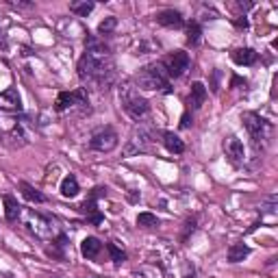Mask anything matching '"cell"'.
Masks as SVG:
<instances>
[{
  "label": "cell",
  "mask_w": 278,
  "mask_h": 278,
  "mask_svg": "<svg viewBox=\"0 0 278 278\" xmlns=\"http://www.w3.org/2000/svg\"><path fill=\"white\" fill-rule=\"evenodd\" d=\"M79 79L85 85L96 87L98 91H107L116 85V61H113L111 48L100 37L89 35L85 37V52L79 59Z\"/></svg>",
  "instance_id": "6da1fadb"
},
{
  "label": "cell",
  "mask_w": 278,
  "mask_h": 278,
  "mask_svg": "<svg viewBox=\"0 0 278 278\" xmlns=\"http://www.w3.org/2000/svg\"><path fill=\"white\" fill-rule=\"evenodd\" d=\"M204 100H206V87H204V83L194 80L192 89H189V105H192V109H200L204 105Z\"/></svg>",
  "instance_id": "9a60e30c"
},
{
  "label": "cell",
  "mask_w": 278,
  "mask_h": 278,
  "mask_svg": "<svg viewBox=\"0 0 278 278\" xmlns=\"http://www.w3.org/2000/svg\"><path fill=\"white\" fill-rule=\"evenodd\" d=\"M128 200H130V202H137V200H139L137 192H133V189H130V192H128Z\"/></svg>",
  "instance_id": "d590c367"
},
{
  "label": "cell",
  "mask_w": 278,
  "mask_h": 278,
  "mask_svg": "<svg viewBox=\"0 0 278 278\" xmlns=\"http://www.w3.org/2000/svg\"><path fill=\"white\" fill-rule=\"evenodd\" d=\"M119 102H122V109L126 111V116L137 119V122L141 118L148 116V111H150V102L139 94L137 87H133L130 83L119 85Z\"/></svg>",
  "instance_id": "277c9868"
},
{
  "label": "cell",
  "mask_w": 278,
  "mask_h": 278,
  "mask_svg": "<svg viewBox=\"0 0 278 278\" xmlns=\"http://www.w3.org/2000/svg\"><path fill=\"white\" fill-rule=\"evenodd\" d=\"M161 63H163V68H165V72L170 79H181V76L189 70V65H192V59H189V54L185 50H176Z\"/></svg>",
  "instance_id": "9c48e42d"
},
{
  "label": "cell",
  "mask_w": 278,
  "mask_h": 278,
  "mask_svg": "<svg viewBox=\"0 0 278 278\" xmlns=\"http://www.w3.org/2000/svg\"><path fill=\"white\" fill-rule=\"evenodd\" d=\"M11 4H13V7H20V9H31L33 7V2H18V0H13Z\"/></svg>",
  "instance_id": "836d02e7"
},
{
  "label": "cell",
  "mask_w": 278,
  "mask_h": 278,
  "mask_svg": "<svg viewBox=\"0 0 278 278\" xmlns=\"http://www.w3.org/2000/svg\"><path fill=\"white\" fill-rule=\"evenodd\" d=\"M248 254H250V248L246 246V243L237 241V243H233V246L228 248L226 259H228V263H241V261L246 259Z\"/></svg>",
  "instance_id": "ac0fdd59"
},
{
  "label": "cell",
  "mask_w": 278,
  "mask_h": 278,
  "mask_svg": "<svg viewBox=\"0 0 278 278\" xmlns=\"http://www.w3.org/2000/svg\"><path fill=\"white\" fill-rule=\"evenodd\" d=\"M0 109L2 111H22V98L20 91L15 87H7L4 91H0Z\"/></svg>",
  "instance_id": "7c38bea8"
},
{
  "label": "cell",
  "mask_w": 278,
  "mask_h": 278,
  "mask_svg": "<svg viewBox=\"0 0 278 278\" xmlns=\"http://www.w3.org/2000/svg\"><path fill=\"white\" fill-rule=\"evenodd\" d=\"M96 9V4L94 2H87V0H83V2H72L70 4V11L76 15H80V18H87V15L91 13V11Z\"/></svg>",
  "instance_id": "cb8c5ba5"
},
{
  "label": "cell",
  "mask_w": 278,
  "mask_h": 278,
  "mask_svg": "<svg viewBox=\"0 0 278 278\" xmlns=\"http://www.w3.org/2000/svg\"><path fill=\"white\" fill-rule=\"evenodd\" d=\"M276 209H278V196H268V198L261 202V215H272V213H276Z\"/></svg>",
  "instance_id": "4316f807"
},
{
  "label": "cell",
  "mask_w": 278,
  "mask_h": 278,
  "mask_svg": "<svg viewBox=\"0 0 278 278\" xmlns=\"http://www.w3.org/2000/svg\"><path fill=\"white\" fill-rule=\"evenodd\" d=\"M235 26H237V29H243V31H246L248 26H250V22H248L246 15H239V18L235 20Z\"/></svg>",
  "instance_id": "f546056e"
},
{
  "label": "cell",
  "mask_w": 278,
  "mask_h": 278,
  "mask_svg": "<svg viewBox=\"0 0 278 278\" xmlns=\"http://www.w3.org/2000/svg\"><path fill=\"white\" fill-rule=\"evenodd\" d=\"M52 278H63V276H52Z\"/></svg>",
  "instance_id": "74e56055"
},
{
  "label": "cell",
  "mask_w": 278,
  "mask_h": 278,
  "mask_svg": "<svg viewBox=\"0 0 278 278\" xmlns=\"http://www.w3.org/2000/svg\"><path fill=\"white\" fill-rule=\"evenodd\" d=\"M157 22H159L161 26H167V29H181L185 26V18L181 11L176 9H163L157 13Z\"/></svg>",
  "instance_id": "4fadbf2b"
},
{
  "label": "cell",
  "mask_w": 278,
  "mask_h": 278,
  "mask_svg": "<svg viewBox=\"0 0 278 278\" xmlns=\"http://www.w3.org/2000/svg\"><path fill=\"white\" fill-rule=\"evenodd\" d=\"M155 141V133H152V126H146V124H139L137 128L130 133V137L124 146V157L130 159V157L144 155V152L150 150V144Z\"/></svg>",
  "instance_id": "5b68a950"
},
{
  "label": "cell",
  "mask_w": 278,
  "mask_h": 278,
  "mask_svg": "<svg viewBox=\"0 0 278 278\" xmlns=\"http://www.w3.org/2000/svg\"><path fill=\"white\" fill-rule=\"evenodd\" d=\"M100 250H102V243L98 237H85L83 243H80V254L85 259H98Z\"/></svg>",
  "instance_id": "e0dca14e"
},
{
  "label": "cell",
  "mask_w": 278,
  "mask_h": 278,
  "mask_svg": "<svg viewBox=\"0 0 278 278\" xmlns=\"http://www.w3.org/2000/svg\"><path fill=\"white\" fill-rule=\"evenodd\" d=\"M163 146H165L167 152H172V155H183L185 152V141L178 137L176 133H172V130H165V133H163Z\"/></svg>",
  "instance_id": "2e32d148"
},
{
  "label": "cell",
  "mask_w": 278,
  "mask_h": 278,
  "mask_svg": "<svg viewBox=\"0 0 278 278\" xmlns=\"http://www.w3.org/2000/svg\"><path fill=\"white\" fill-rule=\"evenodd\" d=\"M241 124H243V128L248 130L252 148L257 152L265 150V146H268V141L272 137V124L268 119L261 118L259 113H254V111H246V113H241Z\"/></svg>",
  "instance_id": "3957f363"
},
{
  "label": "cell",
  "mask_w": 278,
  "mask_h": 278,
  "mask_svg": "<svg viewBox=\"0 0 278 278\" xmlns=\"http://www.w3.org/2000/svg\"><path fill=\"white\" fill-rule=\"evenodd\" d=\"M185 278H196V270H194V265L185 263Z\"/></svg>",
  "instance_id": "1f68e13d"
},
{
  "label": "cell",
  "mask_w": 278,
  "mask_h": 278,
  "mask_svg": "<svg viewBox=\"0 0 278 278\" xmlns=\"http://www.w3.org/2000/svg\"><path fill=\"white\" fill-rule=\"evenodd\" d=\"M224 152H226V159L233 163L235 167L243 165V159H246V150H243V144L237 137H228L224 141Z\"/></svg>",
  "instance_id": "8fae6325"
},
{
  "label": "cell",
  "mask_w": 278,
  "mask_h": 278,
  "mask_svg": "<svg viewBox=\"0 0 278 278\" xmlns=\"http://www.w3.org/2000/svg\"><path fill=\"white\" fill-rule=\"evenodd\" d=\"M20 192H22V196H24V200H29V202H35V204H43V202L48 200L41 192H37V189L33 187V185L24 183V181L20 183Z\"/></svg>",
  "instance_id": "ffe728a7"
},
{
  "label": "cell",
  "mask_w": 278,
  "mask_h": 278,
  "mask_svg": "<svg viewBox=\"0 0 278 278\" xmlns=\"http://www.w3.org/2000/svg\"><path fill=\"white\" fill-rule=\"evenodd\" d=\"M189 126H192V116H189V111H185L181 118V128H189Z\"/></svg>",
  "instance_id": "4dcf8cb0"
},
{
  "label": "cell",
  "mask_w": 278,
  "mask_h": 278,
  "mask_svg": "<svg viewBox=\"0 0 278 278\" xmlns=\"http://www.w3.org/2000/svg\"><path fill=\"white\" fill-rule=\"evenodd\" d=\"M2 278H11V274H2Z\"/></svg>",
  "instance_id": "8d00e7d4"
},
{
  "label": "cell",
  "mask_w": 278,
  "mask_h": 278,
  "mask_svg": "<svg viewBox=\"0 0 278 278\" xmlns=\"http://www.w3.org/2000/svg\"><path fill=\"white\" fill-rule=\"evenodd\" d=\"M231 59L237 65H246V68H250V65H254L259 61V52L252 50V48H237V50L231 52Z\"/></svg>",
  "instance_id": "5bb4252c"
},
{
  "label": "cell",
  "mask_w": 278,
  "mask_h": 278,
  "mask_svg": "<svg viewBox=\"0 0 278 278\" xmlns=\"http://www.w3.org/2000/svg\"><path fill=\"white\" fill-rule=\"evenodd\" d=\"M2 200H4V217H7V222H18L22 215V206L18 204V200L13 196H4Z\"/></svg>",
  "instance_id": "d6986e66"
},
{
  "label": "cell",
  "mask_w": 278,
  "mask_h": 278,
  "mask_svg": "<svg viewBox=\"0 0 278 278\" xmlns=\"http://www.w3.org/2000/svg\"><path fill=\"white\" fill-rule=\"evenodd\" d=\"M237 7L241 11H248V9H252V2H237Z\"/></svg>",
  "instance_id": "e575fe53"
},
{
  "label": "cell",
  "mask_w": 278,
  "mask_h": 278,
  "mask_svg": "<svg viewBox=\"0 0 278 278\" xmlns=\"http://www.w3.org/2000/svg\"><path fill=\"white\" fill-rule=\"evenodd\" d=\"M137 87L146 91H163V94H172V85H170V76H167L165 68L161 61L150 63L146 68L139 70L137 74Z\"/></svg>",
  "instance_id": "7a4b0ae2"
},
{
  "label": "cell",
  "mask_w": 278,
  "mask_h": 278,
  "mask_svg": "<svg viewBox=\"0 0 278 278\" xmlns=\"http://www.w3.org/2000/svg\"><path fill=\"white\" fill-rule=\"evenodd\" d=\"M105 194H107V187H94L89 192V196H87V200L79 206V211L87 217V222H89V224H94V226H100L102 220H105V215L98 211V198H100V196H105Z\"/></svg>",
  "instance_id": "ba28073f"
},
{
  "label": "cell",
  "mask_w": 278,
  "mask_h": 278,
  "mask_svg": "<svg viewBox=\"0 0 278 278\" xmlns=\"http://www.w3.org/2000/svg\"><path fill=\"white\" fill-rule=\"evenodd\" d=\"M196 233V217H189V220H185V224H183V231H181V241L185 243L189 237H192Z\"/></svg>",
  "instance_id": "83f0119b"
},
{
  "label": "cell",
  "mask_w": 278,
  "mask_h": 278,
  "mask_svg": "<svg viewBox=\"0 0 278 278\" xmlns=\"http://www.w3.org/2000/svg\"><path fill=\"white\" fill-rule=\"evenodd\" d=\"M24 222H26V228H29L35 237H40V239H54L57 228H54V220H52V217L35 213V211H26Z\"/></svg>",
  "instance_id": "8992f818"
},
{
  "label": "cell",
  "mask_w": 278,
  "mask_h": 278,
  "mask_svg": "<svg viewBox=\"0 0 278 278\" xmlns=\"http://www.w3.org/2000/svg\"><path fill=\"white\" fill-rule=\"evenodd\" d=\"M241 85L246 87V85H248V80H246V79H241V76H237V74H233V76H231V87H233V89H235V87H241Z\"/></svg>",
  "instance_id": "f1b7e54d"
},
{
  "label": "cell",
  "mask_w": 278,
  "mask_h": 278,
  "mask_svg": "<svg viewBox=\"0 0 278 278\" xmlns=\"http://www.w3.org/2000/svg\"><path fill=\"white\" fill-rule=\"evenodd\" d=\"M107 252L111 254V261H113L116 265H122L124 261H126V252H124L122 248H118L113 241H109V243H107Z\"/></svg>",
  "instance_id": "484cf974"
},
{
  "label": "cell",
  "mask_w": 278,
  "mask_h": 278,
  "mask_svg": "<svg viewBox=\"0 0 278 278\" xmlns=\"http://www.w3.org/2000/svg\"><path fill=\"white\" fill-rule=\"evenodd\" d=\"M118 141H119V137H118L116 128L100 126V128H96L94 133H91L89 148L96 150V152H111V150L118 148Z\"/></svg>",
  "instance_id": "52a82bcc"
},
{
  "label": "cell",
  "mask_w": 278,
  "mask_h": 278,
  "mask_svg": "<svg viewBox=\"0 0 278 278\" xmlns=\"http://www.w3.org/2000/svg\"><path fill=\"white\" fill-rule=\"evenodd\" d=\"M137 226H141V228H157V226H159V220H157L155 213L144 211V213L137 215Z\"/></svg>",
  "instance_id": "d4e9b609"
},
{
  "label": "cell",
  "mask_w": 278,
  "mask_h": 278,
  "mask_svg": "<svg viewBox=\"0 0 278 278\" xmlns=\"http://www.w3.org/2000/svg\"><path fill=\"white\" fill-rule=\"evenodd\" d=\"M200 40H202V26L198 22H189L187 26V43L189 46H198Z\"/></svg>",
  "instance_id": "7402d4cb"
},
{
  "label": "cell",
  "mask_w": 278,
  "mask_h": 278,
  "mask_svg": "<svg viewBox=\"0 0 278 278\" xmlns=\"http://www.w3.org/2000/svg\"><path fill=\"white\" fill-rule=\"evenodd\" d=\"M87 107L89 105V98H87V91L80 87V89L76 91H61V94L57 96V102H54V111L63 113L68 111V109H74V107Z\"/></svg>",
  "instance_id": "30bf717a"
},
{
  "label": "cell",
  "mask_w": 278,
  "mask_h": 278,
  "mask_svg": "<svg viewBox=\"0 0 278 278\" xmlns=\"http://www.w3.org/2000/svg\"><path fill=\"white\" fill-rule=\"evenodd\" d=\"M217 79H220V70H215V72H213V83H211V89H213V91L220 89V87H217Z\"/></svg>",
  "instance_id": "d6a6232c"
},
{
  "label": "cell",
  "mask_w": 278,
  "mask_h": 278,
  "mask_svg": "<svg viewBox=\"0 0 278 278\" xmlns=\"http://www.w3.org/2000/svg\"><path fill=\"white\" fill-rule=\"evenodd\" d=\"M118 29V18H113V15H109V18H105L98 24V35L100 37H107V35H111L113 31Z\"/></svg>",
  "instance_id": "603a6c76"
},
{
  "label": "cell",
  "mask_w": 278,
  "mask_h": 278,
  "mask_svg": "<svg viewBox=\"0 0 278 278\" xmlns=\"http://www.w3.org/2000/svg\"><path fill=\"white\" fill-rule=\"evenodd\" d=\"M79 192H80V187H79L76 176H74V174H68V176L61 181V196H63V198H76Z\"/></svg>",
  "instance_id": "44dd1931"
}]
</instances>
